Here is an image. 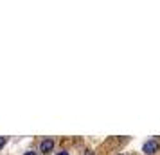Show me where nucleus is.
Listing matches in <instances>:
<instances>
[{
	"mask_svg": "<svg viewBox=\"0 0 160 155\" xmlns=\"http://www.w3.org/2000/svg\"><path fill=\"white\" fill-rule=\"evenodd\" d=\"M158 152V142L157 141H148L144 144V153H157Z\"/></svg>",
	"mask_w": 160,
	"mask_h": 155,
	"instance_id": "obj_1",
	"label": "nucleus"
},
{
	"mask_svg": "<svg viewBox=\"0 0 160 155\" xmlns=\"http://www.w3.org/2000/svg\"><path fill=\"white\" fill-rule=\"evenodd\" d=\"M52 148H54V141L45 139L43 142L40 144V152H42V153H49V152H52Z\"/></svg>",
	"mask_w": 160,
	"mask_h": 155,
	"instance_id": "obj_2",
	"label": "nucleus"
},
{
	"mask_svg": "<svg viewBox=\"0 0 160 155\" xmlns=\"http://www.w3.org/2000/svg\"><path fill=\"white\" fill-rule=\"evenodd\" d=\"M4 144H6V137H0V148H4Z\"/></svg>",
	"mask_w": 160,
	"mask_h": 155,
	"instance_id": "obj_3",
	"label": "nucleus"
},
{
	"mask_svg": "<svg viewBox=\"0 0 160 155\" xmlns=\"http://www.w3.org/2000/svg\"><path fill=\"white\" fill-rule=\"evenodd\" d=\"M25 155H36L34 152H25Z\"/></svg>",
	"mask_w": 160,
	"mask_h": 155,
	"instance_id": "obj_4",
	"label": "nucleus"
},
{
	"mask_svg": "<svg viewBox=\"0 0 160 155\" xmlns=\"http://www.w3.org/2000/svg\"><path fill=\"white\" fill-rule=\"evenodd\" d=\"M58 155H68V153H67V152H59Z\"/></svg>",
	"mask_w": 160,
	"mask_h": 155,
	"instance_id": "obj_5",
	"label": "nucleus"
},
{
	"mask_svg": "<svg viewBox=\"0 0 160 155\" xmlns=\"http://www.w3.org/2000/svg\"><path fill=\"white\" fill-rule=\"evenodd\" d=\"M85 155H94V153H92V152H90V150H88V152H87V153H85Z\"/></svg>",
	"mask_w": 160,
	"mask_h": 155,
	"instance_id": "obj_6",
	"label": "nucleus"
}]
</instances>
